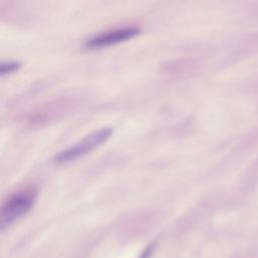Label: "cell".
Listing matches in <instances>:
<instances>
[{
    "instance_id": "5b68a950",
    "label": "cell",
    "mask_w": 258,
    "mask_h": 258,
    "mask_svg": "<svg viewBox=\"0 0 258 258\" xmlns=\"http://www.w3.org/2000/svg\"><path fill=\"white\" fill-rule=\"evenodd\" d=\"M153 249L154 247L152 245L148 246L146 249H144V251L141 253V255L139 256V258H150L151 257V254L153 252Z\"/></svg>"
},
{
    "instance_id": "6da1fadb",
    "label": "cell",
    "mask_w": 258,
    "mask_h": 258,
    "mask_svg": "<svg viewBox=\"0 0 258 258\" xmlns=\"http://www.w3.org/2000/svg\"><path fill=\"white\" fill-rule=\"evenodd\" d=\"M113 133V129L111 127L101 128L90 135L86 136L83 140L75 144L74 146L63 150L59 154L55 156V161L57 163H67L73 160H76L85 154L92 151L94 148L100 146L104 142H106Z\"/></svg>"
},
{
    "instance_id": "7a4b0ae2",
    "label": "cell",
    "mask_w": 258,
    "mask_h": 258,
    "mask_svg": "<svg viewBox=\"0 0 258 258\" xmlns=\"http://www.w3.org/2000/svg\"><path fill=\"white\" fill-rule=\"evenodd\" d=\"M34 201L35 194L32 191H21L11 197L3 206L0 214L1 230L25 215L33 206Z\"/></svg>"
},
{
    "instance_id": "3957f363",
    "label": "cell",
    "mask_w": 258,
    "mask_h": 258,
    "mask_svg": "<svg viewBox=\"0 0 258 258\" xmlns=\"http://www.w3.org/2000/svg\"><path fill=\"white\" fill-rule=\"evenodd\" d=\"M141 32V29L137 26H127L116 30L108 31L102 34H98L87 41V46L91 48L104 47L119 42L126 41L137 36Z\"/></svg>"
},
{
    "instance_id": "277c9868",
    "label": "cell",
    "mask_w": 258,
    "mask_h": 258,
    "mask_svg": "<svg viewBox=\"0 0 258 258\" xmlns=\"http://www.w3.org/2000/svg\"><path fill=\"white\" fill-rule=\"evenodd\" d=\"M20 67H21V63L17 60L3 62L0 64V75L4 76L7 74H11V73L17 71Z\"/></svg>"
}]
</instances>
